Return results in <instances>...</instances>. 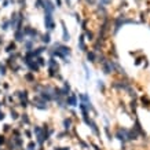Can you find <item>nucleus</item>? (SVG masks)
<instances>
[{
	"instance_id": "10",
	"label": "nucleus",
	"mask_w": 150,
	"mask_h": 150,
	"mask_svg": "<svg viewBox=\"0 0 150 150\" xmlns=\"http://www.w3.org/2000/svg\"><path fill=\"white\" fill-rule=\"evenodd\" d=\"M19 120H21L22 125H28V124L31 123V119H29V114H28V113H22L21 117H19Z\"/></svg>"
},
{
	"instance_id": "17",
	"label": "nucleus",
	"mask_w": 150,
	"mask_h": 150,
	"mask_svg": "<svg viewBox=\"0 0 150 150\" xmlns=\"http://www.w3.org/2000/svg\"><path fill=\"white\" fill-rule=\"evenodd\" d=\"M24 134L26 135V138H28V139H32V132L29 131V129H25V131H24Z\"/></svg>"
},
{
	"instance_id": "6",
	"label": "nucleus",
	"mask_w": 150,
	"mask_h": 150,
	"mask_svg": "<svg viewBox=\"0 0 150 150\" xmlns=\"http://www.w3.org/2000/svg\"><path fill=\"white\" fill-rule=\"evenodd\" d=\"M40 41L43 43V46H48V44H51V43H52V39H51L50 32L44 33V35H41V36H40Z\"/></svg>"
},
{
	"instance_id": "16",
	"label": "nucleus",
	"mask_w": 150,
	"mask_h": 150,
	"mask_svg": "<svg viewBox=\"0 0 150 150\" xmlns=\"http://www.w3.org/2000/svg\"><path fill=\"white\" fill-rule=\"evenodd\" d=\"M98 90H101L102 92H105V81L98 80Z\"/></svg>"
},
{
	"instance_id": "3",
	"label": "nucleus",
	"mask_w": 150,
	"mask_h": 150,
	"mask_svg": "<svg viewBox=\"0 0 150 150\" xmlns=\"http://www.w3.org/2000/svg\"><path fill=\"white\" fill-rule=\"evenodd\" d=\"M15 96L19 101H29V91L28 90H19L15 92Z\"/></svg>"
},
{
	"instance_id": "9",
	"label": "nucleus",
	"mask_w": 150,
	"mask_h": 150,
	"mask_svg": "<svg viewBox=\"0 0 150 150\" xmlns=\"http://www.w3.org/2000/svg\"><path fill=\"white\" fill-rule=\"evenodd\" d=\"M15 50H17V43H15V41H10V43L7 44V47L4 48V51H6L7 54H10V52H14Z\"/></svg>"
},
{
	"instance_id": "4",
	"label": "nucleus",
	"mask_w": 150,
	"mask_h": 150,
	"mask_svg": "<svg viewBox=\"0 0 150 150\" xmlns=\"http://www.w3.org/2000/svg\"><path fill=\"white\" fill-rule=\"evenodd\" d=\"M86 56H87V61L90 63H95L98 62V55H96V52L95 51H86Z\"/></svg>"
},
{
	"instance_id": "15",
	"label": "nucleus",
	"mask_w": 150,
	"mask_h": 150,
	"mask_svg": "<svg viewBox=\"0 0 150 150\" xmlns=\"http://www.w3.org/2000/svg\"><path fill=\"white\" fill-rule=\"evenodd\" d=\"M6 143H7L6 135H4V134H0V147H1V146H4Z\"/></svg>"
},
{
	"instance_id": "5",
	"label": "nucleus",
	"mask_w": 150,
	"mask_h": 150,
	"mask_svg": "<svg viewBox=\"0 0 150 150\" xmlns=\"http://www.w3.org/2000/svg\"><path fill=\"white\" fill-rule=\"evenodd\" d=\"M62 127L65 131L69 132V129L73 127V119H72V117H65V119L62 120Z\"/></svg>"
},
{
	"instance_id": "8",
	"label": "nucleus",
	"mask_w": 150,
	"mask_h": 150,
	"mask_svg": "<svg viewBox=\"0 0 150 150\" xmlns=\"http://www.w3.org/2000/svg\"><path fill=\"white\" fill-rule=\"evenodd\" d=\"M62 40L65 41V43L70 40V35H69V32H68V29H66V25H65L63 21H62Z\"/></svg>"
},
{
	"instance_id": "2",
	"label": "nucleus",
	"mask_w": 150,
	"mask_h": 150,
	"mask_svg": "<svg viewBox=\"0 0 150 150\" xmlns=\"http://www.w3.org/2000/svg\"><path fill=\"white\" fill-rule=\"evenodd\" d=\"M44 26L48 32H52L55 28V22H54V18L51 14H46L44 15Z\"/></svg>"
},
{
	"instance_id": "11",
	"label": "nucleus",
	"mask_w": 150,
	"mask_h": 150,
	"mask_svg": "<svg viewBox=\"0 0 150 150\" xmlns=\"http://www.w3.org/2000/svg\"><path fill=\"white\" fill-rule=\"evenodd\" d=\"M10 117H11V120H13V121H17V120H19L21 114H19V113H18L15 109H11V110H10Z\"/></svg>"
},
{
	"instance_id": "7",
	"label": "nucleus",
	"mask_w": 150,
	"mask_h": 150,
	"mask_svg": "<svg viewBox=\"0 0 150 150\" xmlns=\"http://www.w3.org/2000/svg\"><path fill=\"white\" fill-rule=\"evenodd\" d=\"M77 47H79V50L80 51H83V52L87 51V46H86V37H84V35L80 36L79 41H77Z\"/></svg>"
},
{
	"instance_id": "13",
	"label": "nucleus",
	"mask_w": 150,
	"mask_h": 150,
	"mask_svg": "<svg viewBox=\"0 0 150 150\" xmlns=\"http://www.w3.org/2000/svg\"><path fill=\"white\" fill-rule=\"evenodd\" d=\"M28 150H37V143L36 142H33V141H31V142L28 143Z\"/></svg>"
},
{
	"instance_id": "14",
	"label": "nucleus",
	"mask_w": 150,
	"mask_h": 150,
	"mask_svg": "<svg viewBox=\"0 0 150 150\" xmlns=\"http://www.w3.org/2000/svg\"><path fill=\"white\" fill-rule=\"evenodd\" d=\"M11 131H13V128H11L10 124H4V125H3V134L4 135L7 134V132H11Z\"/></svg>"
},
{
	"instance_id": "1",
	"label": "nucleus",
	"mask_w": 150,
	"mask_h": 150,
	"mask_svg": "<svg viewBox=\"0 0 150 150\" xmlns=\"http://www.w3.org/2000/svg\"><path fill=\"white\" fill-rule=\"evenodd\" d=\"M65 103H66V106H70V108L79 106V96H77V94L70 92V94L65 98Z\"/></svg>"
},
{
	"instance_id": "12",
	"label": "nucleus",
	"mask_w": 150,
	"mask_h": 150,
	"mask_svg": "<svg viewBox=\"0 0 150 150\" xmlns=\"http://www.w3.org/2000/svg\"><path fill=\"white\" fill-rule=\"evenodd\" d=\"M7 63L0 61V76H6L7 74Z\"/></svg>"
},
{
	"instance_id": "18",
	"label": "nucleus",
	"mask_w": 150,
	"mask_h": 150,
	"mask_svg": "<svg viewBox=\"0 0 150 150\" xmlns=\"http://www.w3.org/2000/svg\"><path fill=\"white\" fill-rule=\"evenodd\" d=\"M4 119H6V113H4V112L0 109V121H3Z\"/></svg>"
}]
</instances>
